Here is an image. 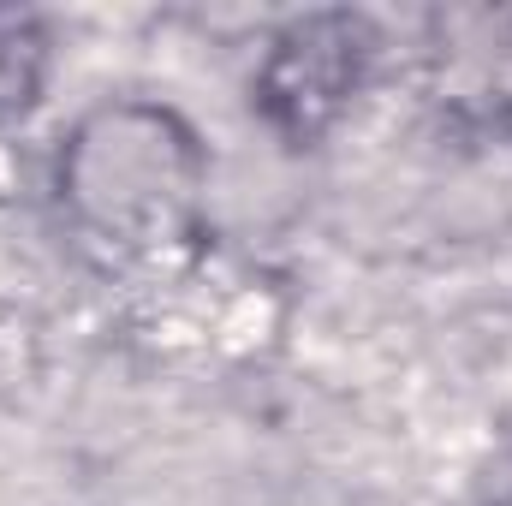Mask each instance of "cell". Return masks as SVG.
I'll return each mask as SVG.
<instances>
[{
    "instance_id": "obj_1",
    "label": "cell",
    "mask_w": 512,
    "mask_h": 506,
    "mask_svg": "<svg viewBox=\"0 0 512 506\" xmlns=\"http://www.w3.org/2000/svg\"><path fill=\"white\" fill-rule=\"evenodd\" d=\"M215 155L161 96H96L54 143L48 191L66 239L102 274H179L209 239Z\"/></svg>"
},
{
    "instance_id": "obj_2",
    "label": "cell",
    "mask_w": 512,
    "mask_h": 506,
    "mask_svg": "<svg viewBox=\"0 0 512 506\" xmlns=\"http://www.w3.org/2000/svg\"><path fill=\"white\" fill-rule=\"evenodd\" d=\"M376 66H382V30L370 12L352 6L292 12L268 30L251 66V114L280 149L304 155L340 131V120L370 90Z\"/></svg>"
},
{
    "instance_id": "obj_3",
    "label": "cell",
    "mask_w": 512,
    "mask_h": 506,
    "mask_svg": "<svg viewBox=\"0 0 512 506\" xmlns=\"http://www.w3.org/2000/svg\"><path fill=\"white\" fill-rule=\"evenodd\" d=\"M54 78V30L30 6H0V131L24 126Z\"/></svg>"
},
{
    "instance_id": "obj_4",
    "label": "cell",
    "mask_w": 512,
    "mask_h": 506,
    "mask_svg": "<svg viewBox=\"0 0 512 506\" xmlns=\"http://www.w3.org/2000/svg\"><path fill=\"white\" fill-rule=\"evenodd\" d=\"M483 506H512V477H507V483H501V489H495V495H489Z\"/></svg>"
}]
</instances>
